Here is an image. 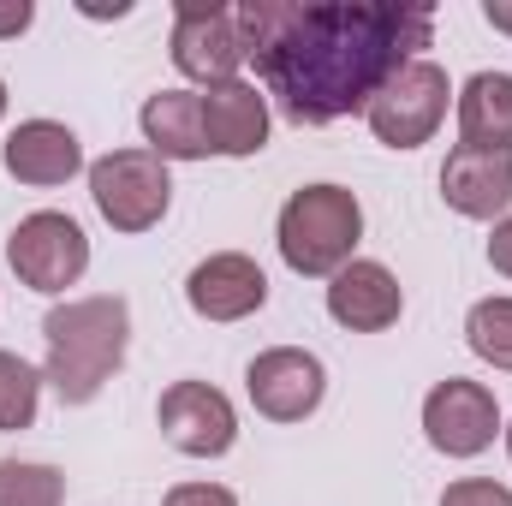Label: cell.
<instances>
[{
  "mask_svg": "<svg viewBox=\"0 0 512 506\" xmlns=\"http://www.w3.org/2000/svg\"><path fill=\"white\" fill-rule=\"evenodd\" d=\"M441 506H512V489L489 483V477H459V483H447Z\"/></svg>",
  "mask_w": 512,
  "mask_h": 506,
  "instance_id": "21",
  "label": "cell"
},
{
  "mask_svg": "<svg viewBox=\"0 0 512 506\" xmlns=\"http://www.w3.org/2000/svg\"><path fill=\"white\" fill-rule=\"evenodd\" d=\"M90 197L114 233H149L173 203L167 161L149 149H108L102 161H90Z\"/></svg>",
  "mask_w": 512,
  "mask_h": 506,
  "instance_id": "4",
  "label": "cell"
},
{
  "mask_svg": "<svg viewBox=\"0 0 512 506\" xmlns=\"http://www.w3.org/2000/svg\"><path fill=\"white\" fill-rule=\"evenodd\" d=\"M245 393H251V405L268 423H304L328 393V370L304 346H268L245 370Z\"/></svg>",
  "mask_w": 512,
  "mask_h": 506,
  "instance_id": "9",
  "label": "cell"
},
{
  "mask_svg": "<svg viewBox=\"0 0 512 506\" xmlns=\"http://www.w3.org/2000/svg\"><path fill=\"white\" fill-rule=\"evenodd\" d=\"M459 143L512 149V72H477L459 90Z\"/></svg>",
  "mask_w": 512,
  "mask_h": 506,
  "instance_id": "17",
  "label": "cell"
},
{
  "mask_svg": "<svg viewBox=\"0 0 512 506\" xmlns=\"http://www.w3.org/2000/svg\"><path fill=\"white\" fill-rule=\"evenodd\" d=\"M447 96H453L447 72L435 60H411V66H399L382 84V96L370 102L364 120L376 131V143H387V149H417V143H429L441 131Z\"/></svg>",
  "mask_w": 512,
  "mask_h": 506,
  "instance_id": "6",
  "label": "cell"
},
{
  "mask_svg": "<svg viewBox=\"0 0 512 506\" xmlns=\"http://www.w3.org/2000/svg\"><path fill=\"white\" fill-rule=\"evenodd\" d=\"M489 262L512 280V215L507 221H495V233H489Z\"/></svg>",
  "mask_w": 512,
  "mask_h": 506,
  "instance_id": "23",
  "label": "cell"
},
{
  "mask_svg": "<svg viewBox=\"0 0 512 506\" xmlns=\"http://www.w3.org/2000/svg\"><path fill=\"white\" fill-rule=\"evenodd\" d=\"M358 239H364V203L346 185H298L280 203L274 245H280V262L304 280H334L352 262Z\"/></svg>",
  "mask_w": 512,
  "mask_h": 506,
  "instance_id": "3",
  "label": "cell"
},
{
  "mask_svg": "<svg viewBox=\"0 0 512 506\" xmlns=\"http://www.w3.org/2000/svg\"><path fill=\"white\" fill-rule=\"evenodd\" d=\"M149 155L161 161H203L209 155V126H203V96L197 90H155L137 114Z\"/></svg>",
  "mask_w": 512,
  "mask_h": 506,
  "instance_id": "16",
  "label": "cell"
},
{
  "mask_svg": "<svg viewBox=\"0 0 512 506\" xmlns=\"http://www.w3.org/2000/svg\"><path fill=\"white\" fill-rule=\"evenodd\" d=\"M203 126H209V155L245 161L268 143V96L245 78L215 84V90H203Z\"/></svg>",
  "mask_w": 512,
  "mask_h": 506,
  "instance_id": "15",
  "label": "cell"
},
{
  "mask_svg": "<svg viewBox=\"0 0 512 506\" xmlns=\"http://www.w3.org/2000/svg\"><path fill=\"white\" fill-rule=\"evenodd\" d=\"M185 304L203 322H245L268 304V274L245 251H215L185 274Z\"/></svg>",
  "mask_w": 512,
  "mask_h": 506,
  "instance_id": "11",
  "label": "cell"
},
{
  "mask_svg": "<svg viewBox=\"0 0 512 506\" xmlns=\"http://www.w3.org/2000/svg\"><path fill=\"white\" fill-rule=\"evenodd\" d=\"M42 340H48V364L42 381L60 393V405H90L108 381L120 376L131 346V304L120 292H96V298H66L42 316Z\"/></svg>",
  "mask_w": 512,
  "mask_h": 506,
  "instance_id": "2",
  "label": "cell"
},
{
  "mask_svg": "<svg viewBox=\"0 0 512 506\" xmlns=\"http://www.w3.org/2000/svg\"><path fill=\"white\" fill-rule=\"evenodd\" d=\"M155 423H161L167 447L185 453V459H221L239 441V411L209 381H173L155 405Z\"/></svg>",
  "mask_w": 512,
  "mask_h": 506,
  "instance_id": "8",
  "label": "cell"
},
{
  "mask_svg": "<svg viewBox=\"0 0 512 506\" xmlns=\"http://www.w3.org/2000/svg\"><path fill=\"white\" fill-rule=\"evenodd\" d=\"M173 66L197 78L203 90L233 84L245 66V42L233 24V6H179L173 12Z\"/></svg>",
  "mask_w": 512,
  "mask_h": 506,
  "instance_id": "10",
  "label": "cell"
},
{
  "mask_svg": "<svg viewBox=\"0 0 512 506\" xmlns=\"http://www.w3.org/2000/svg\"><path fill=\"white\" fill-rule=\"evenodd\" d=\"M423 435H429V447L447 453V459H477V453H489L495 435H501L495 387L465 381V376L435 381L429 399H423Z\"/></svg>",
  "mask_w": 512,
  "mask_h": 506,
  "instance_id": "7",
  "label": "cell"
},
{
  "mask_svg": "<svg viewBox=\"0 0 512 506\" xmlns=\"http://www.w3.org/2000/svg\"><path fill=\"white\" fill-rule=\"evenodd\" d=\"M501 435H507V453H512V423H507V429H501Z\"/></svg>",
  "mask_w": 512,
  "mask_h": 506,
  "instance_id": "27",
  "label": "cell"
},
{
  "mask_svg": "<svg viewBox=\"0 0 512 506\" xmlns=\"http://www.w3.org/2000/svg\"><path fill=\"white\" fill-rule=\"evenodd\" d=\"M465 346H471L483 364L512 370V298H483V304H471V316H465Z\"/></svg>",
  "mask_w": 512,
  "mask_h": 506,
  "instance_id": "20",
  "label": "cell"
},
{
  "mask_svg": "<svg viewBox=\"0 0 512 506\" xmlns=\"http://www.w3.org/2000/svg\"><path fill=\"white\" fill-rule=\"evenodd\" d=\"M36 405H42V370L0 346V429L6 435L12 429H30L36 423Z\"/></svg>",
  "mask_w": 512,
  "mask_h": 506,
  "instance_id": "19",
  "label": "cell"
},
{
  "mask_svg": "<svg viewBox=\"0 0 512 506\" xmlns=\"http://www.w3.org/2000/svg\"><path fill=\"white\" fill-rule=\"evenodd\" d=\"M483 18H489L495 30H507V36H512V0H489V6H483Z\"/></svg>",
  "mask_w": 512,
  "mask_h": 506,
  "instance_id": "25",
  "label": "cell"
},
{
  "mask_svg": "<svg viewBox=\"0 0 512 506\" xmlns=\"http://www.w3.org/2000/svg\"><path fill=\"white\" fill-rule=\"evenodd\" d=\"M405 310V292L393 280L387 262H370V256H352L334 280H328V316L352 334H382L399 322Z\"/></svg>",
  "mask_w": 512,
  "mask_h": 506,
  "instance_id": "14",
  "label": "cell"
},
{
  "mask_svg": "<svg viewBox=\"0 0 512 506\" xmlns=\"http://www.w3.org/2000/svg\"><path fill=\"white\" fill-rule=\"evenodd\" d=\"M245 60L292 126H334L346 114H370L382 84L411 66V48H429V6L387 0H245L233 6Z\"/></svg>",
  "mask_w": 512,
  "mask_h": 506,
  "instance_id": "1",
  "label": "cell"
},
{
  "mask_svg": "<svg viewBox=\"0 0 512 506\" xmlns=\"http://www.w3.org/2000/svg\"><path fill=\"white\" fill-rule=\"evenodd\" d=\"M161 506H239V495L221 483H179V489H167Z\"/></svg>",
  "mask_w": 512,
  "mask_h": 506,
  "instance_id": "22",
  "label": "cell"
},
{
  "mask_svg": "<svg viewBox=\"0 0 512 506\" xmlns=\"http://www.w3.org/2000/svg\"><path fill=\"white\" fill-rule=\"evenodd\" d=\"M441 197L465 221H507L512 209V149H453L441 167Z\"/></svg>",
  "mask_w": 512,
  "mask_h": 506,
  "instance_id": "12",
  "label": "cell"
},
{
  "mask_svg": "<svg viewBox=\"0 0 512 506\" xmlns=\"http://www.w3.org/2000/svg\"><path fill=\"white\" fill-rule=\"evenodd\" d=\"M0 506H66V477L42 459H0Z\"/></svg>",
  "mask_w": 512,
  "mask_h": 506,
  "instance_id": "18",
  "label": "cell"
},
{
  "mask_svg": "<svg viewBox=\"0 0 512 506\" xmlns=\"http://www.w3.org/2000/svg\"><path fill=\"white\" fill-rule=\"evenodd\" d=\"M6 262H12V274H18V286L54 298V292H66V286L84 280V268H90V239H84V227H78L72 215L36 209V215H24V221L12 227Z\"/></svg>",
  "mask_w": 512,
  "mask_h": 506,
  "instance_id": "5",
  "label": "cell"
},
{
  "mask_svg": "<svg viewBox=\"0 0 512 506\" xmlns=\"http://www.w3.org/2000/svg\"><path fill=\"white\" fill-rule=\"evenodd\" d=\"M0 120H6V84H0Z\"/></svg>",
  "mask_w": 512,
  "mask_h": 506,
  "instance_id": "26",
  "label": "cell"
},
{
  "mask_svg": "<svg viewBox=\"0 0 512 506\" xmlns=\"http://www.w3.org/2000/svg\"><path fill=\"white\" fill-rule=\"evenodd\" d=\"M30 18H36V6H30V0H12V6H0V36H18V30H30Z\"/></svg>",
  "mask_w": 512,
  "mask_h": 506,
  "instance_id": "24",
  "label": "cell"
},
{
  "mask_svg": "<svg viewBox=\"0 0 512 506\" xmlns=\"http://www.w3.org/2000/svg\"><path fill=\"white\" fill-rule=\"evenodd\" d=\"M0 161H6V173L18 185L54 191V185H66V179L84 173V143H78V131L60 126V120H24V126L6 131Z\"/></svg>",
  "mask_w": 512,
  "mask_h": 506,
  "instance_id": "13",
  "label": "cell"
}]
</instances>
